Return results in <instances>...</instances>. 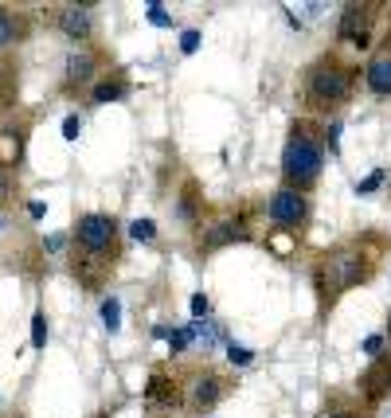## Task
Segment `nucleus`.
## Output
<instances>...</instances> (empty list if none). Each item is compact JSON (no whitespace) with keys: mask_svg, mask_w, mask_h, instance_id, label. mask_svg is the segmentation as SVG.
Masks as SVG:
<instances>
[{"mask_svg":"<svg viewBox=\"0 0 391 418\" xmlns=\"http://www.w3.org/2000/svg\"><path fill=\"white\" fill-rule=\"evenodd\" d=\"M71 239H75V251H83V258H75V274L86 285H98L118 262V243H121L118 219L106 215V211H86V215H78Z\"/></svg>","mask_w":391,"mask_h":418,"instance_id":"nucleus-1","label":"nucleus"},{"mask_svg":"<svg viewBox=\"0 0 391 418\" xmlns=\"http://www.w3.org/2000/svg\"><path fill=\"white\" fill-rule=\"evenodd\" d=\"M375 270L372 254H368L364 243H344L332 246L329 254H321L313 266V289H317V309L329 313L332 305L340 301V293L352 289V285L368 282Z\"/></svg>","mask_w":391,"mask_h":418,"instance_id":"nucleus-2","label":"nucleus"},{"mask_svg":"<svg viewBox=\"0 0 391 418\" xmlns=\"http://www.w3.org/2000/svg\"><path fill=\"white\" fill-rule=\"evenodd\" d=\"M360 75H364V71H360L356 63H344L340 55L325 51L321 59H313V63L306 67L301 98H306V106L313 109V114H329V109L344 106V102L352 98Z\"/></svg>","mask_w":391,"mask_h":418,"instance_id":"nucleus-3","label":"nucleus"},{"mask_svg":"<svg viewBox=\"0 0 391 418\" xmlns=\"http://www.w3.org/2000/svg\"><path fill=\"white\" fill-rule=\"evenodd\" d=\"M325 168V129H317L313 121H294L286 145H282V184L298 188L309 196V188L321 180Z\"/></svg>","mask_w":391,"mask_h":418,"instance_id":"nucleus-4","label":"nucleus"},{"mask_svg":"<svg viewBox=\"0 0 391 418\" xmlns=\"http://www.w3.org/2000/svg\"><path fill=\"white\" fill-rule=\"evenodd\" d=\"M309 211H313L309 208V196L298 192V188H286V184L266 200V219L286 234H298L309 223Z\"/></svg>","mask_w":391,"mask_h":418,"instance_id":"nucleus-5","label":"nucleus"},{"mask_svg":"<svg viewBox=\"0 0 391 418\" xmlns=\"http://www.w3.org/2000/svg\"><path fill=\"white\" fill-rule=\"evenodd\" d=\"M337 40L344 47L368 51L375 40V4H344L337 20Z\"/></svg>","mask_w":391,"mask_h":418,"instance_id":"nucleus-6","label":"nucleus"},{"mask_svg":"<svg viewBox=\"0 0 391 418\" xmlns=\"http://www.w3.org/2000/svg\"><path fill=\"white\" fill-rule=\"evenodd\" d=\"M227 391H231L227 376H219L215 368L192 371V379H188V410L207 414V410H215L223 399H227Z\"/></svg>","mask_w":391,"mask_h":418,"instance_id":"nucleus-7","label":"nucleus"},{"mask_svg":"<svg viewBox=\"0 0 391 418\" xmlns=\"http://www.w3.org/2000/svg\"><path fill=\"white\" fill-rule=\"evenodd\" d=\"M251 239V227L235 215H223L215 223L200 227V251H215V246H227V243H247Z\"/></svg>","mask_w":391,"mask_h":418,"instance_id":"nucleus-8","label":"nucleus"},{"mask_svg":"<svg viewBox=\"0 0 391 418\" xmlns=\"http://www.w3.org/2000/svg\"><path fill=\"white\" fill-rule=\"evenodd\" d=\"M356 387H360V395H364L368 407H375L383 395H391V352L375 356V360L360 371V383Z\"/></svg>","mask_w":391,"mask_h":418,"instance_id":"nucleus-9","label":"nucleus"},{"mask_svg":"<svg viewBox=\"0 0 391 418\" xmlns=\"http://www.w3.org/2000/svg\"><path fill=\"white\" fill-rule=\"evenodd\" d=\"M364 86L375 94V98H391V35L372 51V55H368V63H364Z\"/></svg>","mask_w":391,"mask_h":418,"instance_id":"nucleus-10","label":"nucleus"},{"mask_svg":"<svg viewBox=\"0 0 391 418\" xmlns=\"http://www.w3.org/2000/svg\"><path fill=\"white\" fill-rule=\"evenodd\" d=\"M55 24H59V32L67 35V40L86 43V40L94 35V16H90V4H63V8L55 12Z\"/></svg>","mask_w":391,"mask_h":418,"instance_id":"nucleus-11","label":"nucleus"},{"mask_svg":"<svg viewBox=\"0 0 391 418\" xmlns=\"http://www.w3.org/2000/svg\"><path fill=\"white\" fill-rule=\"evenodd\" d=\"M145 399L153 402V407H164V410H176L184 407V387L176 383L172 376H164V371H153L149 376V387H145Z\"/></svg>","mask_w":391,"mask_h":418,"instance_id":"nucleus-12","label":"nucleus"},{"mask_svg":"<svg viewBox=\"0 0 391 418\" xmlns=\"http://www.w3.org/2000/svg\"><path fill=\"white\" fill-rule=\"evenodd\" d=\"M94 71H98V59H94L90 47H75L67 55V67H63V83H67V90H75V86H86L94 78Z\"/></svg>","mask_w":391,"mask_h":418,"instance_id":"nucleus-13","label":"nucleus"},{"mask_svg":"<svg viewBox=\"0 0 391 418\" xmlns=\"http://www.w3.org/2000/svg\"><path fill=\"white\" fill-rule=\"evenodd\" d=\"M176 215L184 219V223H192V227H204V200H200V188H196V180H188L184 192H180Z\"/></svg>","mask_w":391,"mask_h":418,"instance_id":"nucleus-14","label":"nucleus"},{"mask_svg":"<svg viewBox=\"0 0 391 418\" xmlns=\"http://www.w3.org/2000/svg\"><path fill=\"white\" fill-rule=\"evenodd\" d=\"M126 94H129V83H126V78H106V83H98V86L90 90V98L98 102V106H106V102H121Z\"/></svg>","mask_w":391,"mask_h":418,"instance_id":"nucleus-15","label":"nucleus"},{"mask_svg":"<svg viewBox=\"0 0 391 418\" xmlns=\"http://www.w3.org/2000/svg\"><path fill=\"white\" fill-rule=\"evenodd\" d=\"M24 157V137L20 133H0V168H12L16 160Z\"/></svg>","mask_w":391,"mask_h":418,"instance_id":"nucleus-16","label":"nucleus"},{"mask_svg":"<svg viewBox=\"0 0 391 418\" xmlns=\"http://www.w3.org/2000/svg\"><path fill=\"white\" fill-rule=\"evenodd\" d=\"M188 325H192V336H196V344H200V348H215V344H219V336H223V328L215 325V321H188Z\"/></svg>","mask_w":391,"mask_h":418,"instance_id":"nucleus-17","label":"nucleus"},{"mask_svg":"<svg viewBox=\"0 0 391 418\" xmlns=\"http://www.w3.org/2000/svg\"><path fill=\"white\" fill-rule=\"evenodd\" d=\"M188 348H196V336H192V325H176L169 336V352L172 356H184Z\"/></svg>","mask_w":391,"mask_h":418,"instance_id":"nucleus-18","label":"nucleus"},{"mask_svg":"<svg viewBox=\"0 0 391 418\" xmlns=\"http://www.w3.org/2000/svg\"><path fill=\"white\" fill-rule=\"evenodd\" d=\"M98 313H102L106 333H118V328H121V301L114 297V293H110V297H102V309H98Z\"/></svg>","mask_w":391,"mask_h":418,"instance_id":"nucleus-19","label":"nucleus"},{"mask_svg":"<svg viewBox=\"0 0 391 418\" xmlns=\"http://www.w3.org/2000/svg\"><path fill=\"white\" fill-rule=\"evenodd\" d=\"M294 246H298V234H286V231H274V234H266V251H274L278 258H286V254H294Z\"/></svg>","mask_w":391,"mask_h":418,"instance_id":"nucleus-20","label":"nucleus"},{"mask_svg":"<svg viewBox=\"0 0 391 418\" xmlns=\"http://www.w3.org/2000/svg\"><path fill=\"white\" fill-rule=\"evenodd\" d=\"M20 40V20L12 16V8H0V47Z\"/></svg>","mask_w":391,"mask_h":418,"instance_id":"nucleus-21","label":"nucleus"},{"mask_svg":"<svg viewBox=\"0 0 391 418\" xmlns=\"http://www.w3.org/2000/svg\"><path fill=\"white\" fill-rule=\"evenodd\" d=\"M227 364H231V368H251V364H255V352H251L247 344L227 340Z\"/></svg>","mask_w":391,"mask_h":418,"instance_id":"nucleus-22","label":"nucleus"},{"mask_svg":"<svg viewBox=\"0 0 391 418\" xmlns=\"http://www.w3.org/2000/svg\"><path fill=\"white\" fill-rule=\"evenodd\" d=\"M383 176H387V168H372V172H368L364 180H356V184H352V192H356V196H372V192H380Z\"/></svg>","mask_w":391,"mask_h":418,"instance_id":"nucleus-23","label":"nucleus"},{"mask_svg":"<svg viewBox=\"0 0 391 418\" xmlns=\"http://www.w3.org/2000/svg\"><path fill=\"white\" fill-rule=\"evenodd\" d=\"M129 239H133V243H153V239H157V223H153V219H133V223H129Z\"/></svg>","mask_w":391,"mask_h":418,"instance_id":"nucleus-24","label":"nucleus"},{"mask_svg":"<svg viewBox=\"0 0 391 418\" xmlns=\"http://www.w3.org/2000/svg\"><path fill=\"white\" fill-rule=\"evenodd\" d=\"M340 129H344L340 117H332L329 129H325V149H329V157H340Z\"/></svg>","mask_w":391,"mask_h":418,"instance_id":"nucleus-25","label":"nucleus"},{"mask_svg":"<svg viewBox=\"0 0 391 418\" xmlns=\"http://www.w3.org/2000/svg\"><path fill=\"white\" fill-rule=\"evenodd\" d=\"M32 348H47V313L32 317Z\"/></svg>","mask_w":391,"mask_h":418,"instance_id":"nucleus-26","label":"nucleus"},{"mask_svg":"<svg viewBox=\"0 0 391 418\" xmlns=\"http://www.w3.org/2000/svg\"><path fill=\"white\" fill-rule=\"evenodd\" d=\"M145 20H149V24L153 28H172V16H169V8H164V4H149V8H145Z\"/></svg>","mask_w":391,"mask_h":418,"instance_id":"nucleus-27","label":"nucleus"},{"mask_svg":"<svg viewBox=\"0 0 391 418\" xmlns=\"http://www.w3.org/2000/svg\"><path fill=\"white\" fill-rule=\"evenodd\" d=\"M200 40H204V32H200V28L180 32V55H196V51H200Z\"/></svg>","mask_w":391,"mask_h":418,"instance_id":"nucleus-28","label":"nucleus"},{"mask_svg":"<svg viewBox=\"0 0 391 418\" xmlns=\"http://www.w3.org/2000/svg\"><path fill=\"white\" fill-rule=\"evenodd\" d=\"M188 309H192V321H207V313H212V297H207V293H192Z\"/></svg>","mask_w":391,"mask_h":418,"instance_id":"nucleus-29","label":"nucleus"},{"mask_svg":"<svg viewBox=\"0 0 391 418\" xmlns=\"http://www.w3.org/2000/svg\"><path fill=\"white\" fill-rule=\"evenodd\" d=\"M383 344H387V336L383 333H372V336H364V344H360V352H364V356H383Z\"/></svg>","mask_w":391,"mask_h":418,"instance_id":"nucleus-30","label":"nucleus"},{"mask_svg":"<svg viewBox=\"0 0 391 418\" xmlns=\"http://www.w3.org/2000/svg\"><path fill=\"white\" fill-rule=\"evenodd\" d=\"M78 133H83V117L67 114V117H63V137H67V141H78Z\"/></svg>","mask_w":391,"mask_h":418,"instance_id":"nucleus-31","label":"nucleus"},{"mask_svg":"<svg viewBox=\"0 0 391 418\" xmlns=\"http://www.w3.org/2000/svg\"><path fill=\"white\" fill-rule=\"evenodd\" d=\"M8 196H12V180H8V172L0 168V203H8Z\"/></svg>","mask_w":391,"mask_h":418,"instance_id":"nucleus-32","label":"nucleus"},{"mask_svg":"<svg viewBox=\"0 0 391 418\" xmlns=\"http://www.w3.org/2000/svg\"><path fill=\"white\" fill-rule=\"evenodd\" d=\"M28 215H32V219H43V215H47V203H43V200H32V203H28Z\"/></svg>","mask_w":391,"mask_h":418,"instance_id":"nucleus-33","label":"nucleus"},{"mask_svg":"<svg viewBox=\"0 0 391 418\" xmlns=\"http://www.w3.org/2000/svg\"><path fill=\"white\" fill-rule=\"evenodd\" d=\"M43 246H47V251H63V246H67V239H63V234H52V239H47V243H43Z\"/></svg>","mask_w":391,"mask_h":418,"instance_id":"nucleus-34","label":"nucleus"},{"mask_svg":"<svg viewBox=\"0 0 391 418\" xmlns=\"http://www.w3.org/2000/svg\"><path fill=\"white\" fill-rule=\"evenodd\" d=\"M321 418H364L360 410H329V414H321Z\"/></svg>","mask_w":391,"mask_h":418,"instance_id":"nucleus-35","label":"nucleus"},{"mask_svg":"<svg viewBox=\"0 0 391 418\" xmlns=\"http://www.w3.org/2000/svg\"><path fill=\"white\" fill-rule=\"evenodd\" d=\"M172 328H176V325H153V336H157V340H169Z\"/></svg>","mask_w":391,"mask_h":418,"instance_id":"nucleus-36","label":"nucleus"},{"mask_svg":"<svg viewBox=\"0 0 391 418\" xmlns=\"http://www.w3.org/2000/svg\"><path fill=\"white\" fill-rule=\"evenodd\" d=\"M383 336H387V340H391V321H387V333H383Z\"/></svg>","mask_w":391,"mask_h":418,"instance_id":"nucleus-37","label":"nucleus"},{"mask_svg":"<svg viewBox=\"0 0 391 418\" xmlns=\"http://www.w3.org/2000/svg\"><path fill=\"white\" fill-rule=\"evenodd\" d=\"M0 227H4V215H0Z\"/></svg>","mask_w":391,"mask_h":418,"instance_id":"nucleus-38","label":"nucleus"}]
</instances>
